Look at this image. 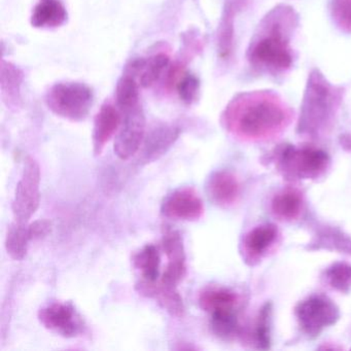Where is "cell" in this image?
<instances>
[{"mask_svg": "<svg viewBox=\"0 0 351 351\" xmlns=\"http://www.w3.org/2000/svg\"><path fill=\"white\" fill-rule=\"evenodd\" d=\"M293 112L277 94L247 92L236 96L223 112L226 128L244 141L274 138L285 130Z\"/></svg>", "mask_w": 351, "mask_h": 351, "instance_id": "1", "label": "cell"}, {"mask_svg": "<svg viewBox=\"0 0 351 351\" xmlns=\"http://www.w3.org/2000/svg\"><path fill=\"white\" fill-rule=\"evenodd\" d=\"M297 23V15L291 8L279 5L272 10L250 43L247 52L250 64L271 73L291 69L293 61L291 38Z\"/></svg>", "mask_w": 351, "mask_h": 351, "instance_id": "2", "label": "cell"}, {"mask_svg": "<svg viewBox=\"0 0 351 351\" xmlns=\"http://www.w3.org/2000/svg\"><path fill=\"white\" fill-rule=\"evenodd\" d=\"M343 90L332 85L317 69L308 77L301 104L298 132L318 136L332 126L342 102Z\"/></svg>", "mask_w": 351, "mask_h": 351, "instance_id": "3", "label": "cell"}, {"mask_svg": "<svg viewBox=\"0 0 351 351\" xmlns=\"http://www.w3.org/2000/svg\"><path fill=\"white\" fill-rule=\"evenodd\" d=\"M278 168L291 180H317L326 173L330 158L326 152L314 147L285 145L278 153Z\"/></svg>", "mask_w": 351, "mask_h": 351, "instance_id": "4", "label": "cell"}, {"mask_svg": "<svg viewBox=\"0 0 351 351\" xmlns=\"http://www.w3.org/2000/svg\"><path fill=\"white\" fill-rule=\"evenodd\" d=\"M46 104L56 116L71 122H80L89 114L93 104V92L83 83H58L49 90Z\"/></svg>", "mask_w": 351, "mask_h": 351, "instance_id": "5", "label": "cell"}, {"mask_svg": "<svg viewBox=\"0 0 351 351\" xmlns=\"http://www.w3.org/2000/svg\"><path fill=\"white\" fill-rule=\"evenodd\" d=\"M295 314L302 332L309 338H316L338 322L340 309L330 298L317 293L300 302Z\"/></svg>", "mask_w": 351, "mask_h": 351, "instance_id": "6", "label": "cell"}, {"mask_svg": "<svg viewBox=\"0 0 351 351\" xmlns=\"http://www.w3.org/2000/svg\"><path fill=\"white\" fill-rule=\"evenodd\" d=\"M40 165L36 159L27 157L12 203V211L15 221L27 223L36 215L40 207Z\"/></svg>", "mask_w": 351, "mask_h": 351, "instance_id": "7", "label": "cell"}, {"mask_svg": "<svg viewBox=\"0 0 351 351\" xmlns=\"http://www.w3.org/2000/svg\"><path fill=\"white\" fill-rule=\"evenodd\" d=\"M38 316L45 328L64 338H75L83 332V319L71 302L47 304L40 308Z\"/></svg>", "mask_w": 351, "mask_h": 351, "instance_id": "8", "label": "cell"}, {"mask_svg": "<svg viewBox=\"0 0 351 351\" xmlns=\"http://www.w3.org/2000/svg\"><path fill=\"white\" fill-rule=\"evenodd\" d=\"M123 114L124 118L116 135L114 149L119 159L126 161L141 151L147 133L145 117L141 106Z\"/></svg>", "mask_w": 351, "mask_h": 351, "instance_id": "9", "label": "cell"}, {"mask_svg": "<svg viewBox=\"0 0 351 351\" xmlns=\"http://www.w3.org/2000/svg\"><path fill=\"white\" fill-rule=\"evenodd\" d=\"M162 215L176 221H195L204 215V203L194 188L174 191L162 203Z\"/></svg>", "mask_w": 351, "mask_h": 351, "instance_id": "10", "label": "cell"}, {"mask_svg": "<svg viewBox=\"0 0 351 351\" xmlns=\"http://www.w3.org/2000/svg\"><path fill=\"white\" fill-rule=\"evenodd\" d=\"M162 247L167 256V266L161 281L165 285L178 287L186 274V256L182 234L176 230H164Z\"/></svg>", "mask_w": 351, "mask_h": 351, "instance_id": "11", "label": "cell"}, {"mask_svg": "<svg viewBox=\"0 0 351 351\" xmlns=\"http://www.w3.org/2000/svg\"><path fill=\"white\" fill-rule=\"evenodd\" d=\"M180 129L176 125L160 124L145 134L141 147V163L149 164L163 157L180 137Z\"/></svg>", "mask_w": 351, "mask_h": 351, "instance_id": "12", "label": "cell"}, {"mask_svg": "<svg viewBox=\"0 0 351 351\" xmlns=\"http://www.w3.org/2000/svg\"><path fill=\"white\" fill-rule=\"evenodd\" d=\"M136 291L143 297L155 300L162 309L172 317L180 318L184 315V300L178 291V287L165 285L162 281L141 280L136 283Z\"/></svg>", "mask_w": 351, "mask_h": 351, "instance_id": "13", "label": "cell"}, {"mask_svg": "<svg viewBox=\"0 0 351 351\" xmlns=\"http://www.w3.org/2000/svg\"><path fill=\"white\" fill-rule=\"evenodd\" d=\"M278 229L273 223H263L250 230L243 238L242 252L244 260L250 265H254L268 252L276 242Z\"/></svg>", "mask_w": 351, "mask_h": 351, "instance_id": "14", "label": "cell"}, {"mask_svg": "<svg viewBox=\"0 0 351 351\" xmlns=\"http://www.w3.org/2000/svg\"><path fill=\"white\" fill-rule=\"evenodd\" d=\"M121 112L112 104H104L94 120L92 143L94 155L100 156L122 124Z\"/></svg>", "mask_w": 351, "mask_h": 351, "instance_id": "15", "label": "cell"}, {"mask_svg": "<svg viewBox=\"0 0 351 351\" xmlns=\"http://www.w3.org/2000/svg\"><path fill=\"white\" fill-rule=\"evenodd\" d=\"M206 190L209 199L223 208L233 206L240 197V184L237 178L226 170L211 174Z\"/></svg>", "mask_w": 351, "mask_h": 351, "instance_id": "16", "label": "cell"}, {"mask_svg": "<svg viewBox=\"0 0 351 351\" xmlns=\"http://www.w3.org/2000/svg\"><path fill=\"white\" fill-rule=\"evenodd\" d=\"M67 20V11L61 0H38L32 11V25L40 29L60 27Z\"/></svg>", "mask_w": 351, "mask_h": 351, "instance_id": "17", "label": "cell"}, {"mask_svg": "<svg viewBox=\"0 0 351 351\" xmlns=\"http://www.w3.org/2000/svg\"><path fill=\"white\" fill-rule=\"evenodd\" d=\"M170 58L166 54L154 55L149 59H137L128 67V73L139 75V85L149 88L155 85L169 66Z\"/></svg>", "mask_w": 351, "mask_h": 351, "instance_id": "18", "label": "cell"}, {"mask_svg": "<svg viewBox=\"0 0 351 351\" xmlns=\"http://www.w3.org/2000/svg\"><path fill=\"white\" fill-rule=\"evenodd\" d=\"M237 293L232 289L223 287H209L201 291L198 298V304L201 309L208 313L234 311L237 309Z\"/></svg>", "mask_w": 351, "mask_h": 351, "instance_id": "19", "label": "cell"}, {"mask_svg": "<svg viewBox=\"0 0 351 351\" xmlns=\"http://www.w3.org/2000/svg\"><path fill=\"white\" fill-rule=\"evenodd\" d=\"M303 196L293 188L285 189L273 197L271 209L273 215L281 221H291L299 219L303 210Z\"/></svg>", "mask_w": 351, "mask_h": 351, "instance_id": "20", "label": "cell"}, {"mask_svg": "<svg viewBox=\"0 0 351 351\" xmlns=\"http://www.w3.org/2000/svg\"><path fill=\"white\" fill-rule=\"evenodd\" d=\"M308 248L314 250H336L351 254V238L334 227L324 226L317 230Z\"/></svg>", "mask_w": 351, "mask_h": 351, "instance_id": "21", "label": "cell"}, {"mask_svg": "<svg viewBox=\"0 0 351 351\" xmlns=\"http://www.w3.org/2000/svg\"><path fill=\"white\" fill-rule=\"evenodd\" d=\"M133 265L141 272V279L147 281H158L160 275L159 248L154 244H147L133 256Z\"/></svg>", "mask_w": 351, "mask_h": 351, "instance_id": "22", "label": "cell"}, {"mask_svg": "<svg viewBox=\"0 0 351 351\" xmlns=\"http://www.w3.org/2000/svg\"><path fill=\"white\" fill-rule=\"evenodd\" d=\"M237 5L234 0H229L223 9V17L219 28V53L226 60L231 56L234 46V18L237 13Z\"/></svg>", "mask_w": 351, "mask_h": 351, "instance_id": "23", "label": "cell"}, {"mask_svg": "<svg viewBox=\"0 0 351 351\" xmlns=\"http://www.w3.org/2000/svg\"><path fill=\"white\" fill-rule=\"evenodd\" d=\"M32 241L28 223L14 221L8 231L5 238V250L13 260L22 261L28 252V245Z\"/></svg>", "mask_w": 351, "mask_h": 351, "instance_id": "24", "label": "cell"}, {"mask_svg": "<svg viewBox=\"0 0 351 351\" xmlns=\"http://www.w3.org/2000/svg\"><path fill=\"white\" fill-rule=\"evenodd\" d=\"M116 100L122 112L139 106L138 83L134 75L127 73L121 77L117 85Z\"/></svg>", "mask_w": 351, "mask_h": 351, "instance_id": "25", "label": "cell"}, {"mask_svg": "<svg viewBox=\"0 0 351 351\" xmlns=\"http://www.w3.org/2000/svg\"><path fill=\"white\" fill-rule=\"evenodd\" d=\"M23 83V73L15 65L3 61L1 63V92L12 104H17L20 98V88Z\"/></svg>", "mask_w": 351, "mask_h": 351, "instance_id": "26", "label": "cell"}, {"mask_svg": "<svg viewBox=\"0 0 351 351\" xmlns=\"http://www.w3.org/2000/svg\"><path fill=\"white\" fill-rule=\"evenodd\" d=\"M210 326L213 334L219 338L225 340L234 338L239 334L240 328L237 310L211 314Z\"/></svg>", "mask_w": 351, "mask_h": 351, "instance_id": "27", "label": "cell"}, {"mask_svg": "<svg viewBox=\"0 0 351 351\" xmlns=\"http://www.w3.org/2000/svg\"><path fill=\"white\" fill-rule=\"evenodd\" d=\"M326 283L335 291L348 293L351 291V265L337 262L324 271Z\"/></svg>", "mask_w": 351, "mask_h": 351, "instance_id": "28", "label": "cell"}, {"mask_svg": "<svg viewBox=\"0 0 351 351\" xmlns=\"http://www.w3.org/2000/svg\"><path fill=\"white\" fill-rule=\"evenodd\" d=\"M271 315H272V304L266 303L258 313L254 328V341L258 348H270L271 345Z\"/></svg>", "mask_w": 351, "mask_h": 351, "instance_id": "29", "label": "cell"}, {"mask_svg": "<svg viewBox=\"0 0 351 351\" xmlns=\"http://www.w3.org/2000/svg\"><path fill=\"white\" fill-rule=\"evenodd\" d=\"M330 13L335 25L345 34H351V0H330Z\"/></svg>", "mask_w": 351, "mask_h": 351, "instance_id": "30", "label": "cell"}, {"mask_svg": "<svg viewBox=\"0 0 351 351\" xmlns=\"http://www.w3.org/2000/svg\"><path fill=\"white\" fill-rule=\"evenodd\" d=\"M180 100L184 104H192L198 97L200 83L198 77L192 73H184L176 85Z\"/></svg>", "mask_w": 351, "mask_h": 351, "instance_id": "31", "label": "cell"}, {"mask_svg": "<svg viewBox=\"0 0 351 351\" xmlns=\"http://www.w3.org/2000/svg\"><path fill=\"white\" fill-rule=\"evenodd\" d=\"M28 230H29L32 240L42 239L50 233L52 230V223L47 219H38L34 223H28Z\"/></svg>", "mask_w": 351, "mask_h": 351, "instance_id": "32", "label": "cell"}]
</instances>
